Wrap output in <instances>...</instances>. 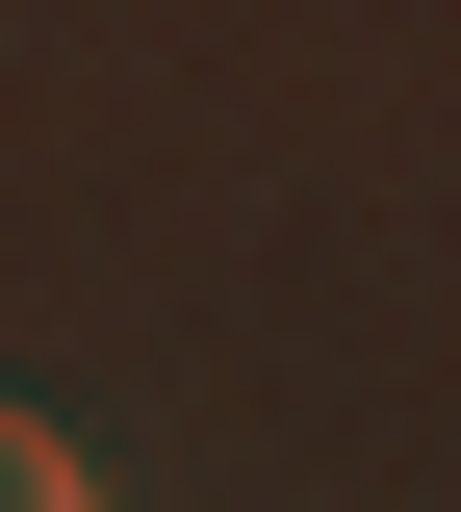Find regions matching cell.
Wrapping results in <instances>:
<instances>
[{"instance_id": "obj_1", "label": "cell", "mask_w": 461, "mask_h": 512, "mask_svg": "<svg viewBox=\"0 0 461 512\" xmlns=\"http://www.w3.org/2000/svg\"><path fill=\"white\" fill-rule=\"evenodd\" d=\"M0 512H103V461H77L52 410H0Z\"/></svg>"}]
</instances>
